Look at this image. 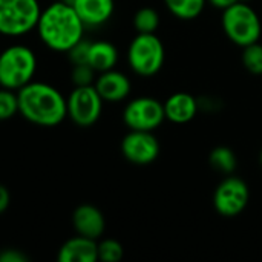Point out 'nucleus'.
<instances>
[{
    "label": "nucleus",
    "mask_w": 262,
    "mask_h": 262,
    "mask_svg": "<svg viewBox=\"0 0 262 262\" xmlns=\"http://www.w3.org/2000/svg\"><path fill=\"white\" fill-rule=\"evenodd\" d=\"M43 45L55 52H68L84 38V23L72 5L58 0L41 9L35 26Z\"/></svg>",
    "instance_id": "nucleus-1"
},
{
    "label": "nucleus",
    "mask_w": 262,
    "mask_h": 262,
    "mask_svg": "<svg viewBox=\"0 0 262 262\" xmlns=\"http://www.w3.org/2000/svg\"><path fill=\"white\" fill-rule=\"evenodd\" d=\"M18 114L32 124L54 127L68 117L66 98L63 94L43 81H31L17 91Z\"/></svg>",
    "instance_id": "nucleus-2"
},
{
    "label": "nucleus",
    "mask_w": 262,
    "mask_h": 262,
    "mask_svg": "<svg viewBox=\"0 0 262 262\" xmlns=\"http://www.w3.org/2000/svg\"><path fill=\"white\" fill-rule=\"evenodd\" d=\"M37 72V57L25 45H11L0 52V88L18 91L32 81Z\"/></svg>",
    "instance_id": "nucleus-3"
},
{
    "label": "nucleus",
    "mask_w": 262,
    "mask_h": 262,
    "mask_svg": "<svg viewBox=\"0 0 262 262\" xmlns=\"http://www.w3.org/2000/svg\"><path fill=\"white\" fill-rule=\"evenodd\" d=\"M221 26L227 38L241 48L256 43L261 38V18L247 2H239L223 9Z\"/></svg>",
    "instance_id": "nucleus-4"
},
{
    "label": "nucleus",
    "mask_w": 262,
    "mask_h": 262,
    "mask_svg": "<svg viewBox=\"0 0 262 262\" xmlns=\"http://www.w3.org/2000/svg\"><path fill=\"white\" fill-rule=\"evenodd\" d=\"M166 60V49L157 34H137L127 48L130 69L140 77L158 74Z\"/></svg>",
    "instance_id": "nucleus-5"
},
{
    "label": "nucleus",
    "mask_w": 262,
    "mask_h": 262,
    "mask_svg": "<svg viewBox=\"0 0 262 262\" xmlns=\"http://www.w3.org/2000/svg\"><path fill=\"white\" fill-rule=\"evenodd\" d=\"M40 12L38 0H0V35L20 37L31 32Z\"/></svg>",
    "instance_id": "nucleus-6"
},
{
    "label": "nucleus",
    "mask_w": 262,
    "mask_h": 262,
    "mask_svg": "<svg viewBox=\"0 0 262 262\" xmlns=\"http://www.w3.org/2000/svg\"><path fill=\"white\" fill-rule=\"evenodd\" d=\"M68 117L80 127L95 124L103 111V98L94 84L75 86L66 98Z\"/></svg>",
    "instance_id": "nucleus-7"
},
{
    "label": "nucleus",
    "mask_w": 262,
    "mask_h": 262,
    "mask_svg": "<svg viewBox=\"0 0 262 262\" xmlns=\"http://www.w3.org/2000/svg\"><path fill=\"white\" fill-rule=\"evenodd\" d=\"M166 120L164 104L152 97H138L129 101L123 111V121L129 130L154 132Z\"/></svg>",
    "instance_id": "nucleus-8"
},
{
    "label": "nucleus",
    "mask_w": 262,
    "mask_h": 262,
    "mask_svg": "<svg viewBox=\"0 0 262 262\" xmlns=\"http://www.w3.org/2000/svg\"><path fill=\"white\" fill-rule=\"evenodd\" d=\"M250 200V190L244 180L238 177L224 178L213 193L215 210L226 218H235L244 212Z\"/></svg>",
    "instance_id": "nucleus-9"
},
{
    "label": "nucleus",
    "mask_w": 262,
    "mask_h": 262,
    "mask_svg": "<svg viewBox=\"0 0 262 262\" xmlns=\"http://www.w3.org/2000/svg\"><path fill=\"white\" fill-rule=\"evenodd\" d=\"M123 157L137 166H147L160 155V143L154 132L149 130H129L121 140Z\"/></svg>",
    "instance_id": "nucleus-10"
},
{
    "label": "nucleus",
    "mask_w": 262,
    "mask_h": 262,
    "mask_svg": "<svg viewBox=\"0 0 262 262\" xmlns=\"http://www.w3.org/2000/svg\"><path fill=\"white\" fill-rule=\"evenodd\" d=\"M94 86L100 94V97L103 98V101H109V103L123 101L124 98H127L132 88L127 75L115 69L100 72L98 77L95 78Z\"/></svg>",
    "instance_id": "nucleus-11"
},
{
    "label": "nucleus",
    "mask_w": 262,
    "mask_h": 262,
    "mask_svg": "<svg viewBox=\"0 0 262 262\" xmlns=\"http://www.w3.org/2000/svg\"><path fill=\"white\" fill-rule=\"evenodd\" d=\"M72 226L77 235L97 241L104 233L106 220L98 207L92 204H81L72 213Z\"/></svg>",
    "instance_id": "nucleus-12"
},
{
    "label": "nucleus",
    "mask_w": 262,
    "mask_h": 262,
    "mask_svg": "<svg viewBox=\"0 0 262 262\" xmlns=\"http://www.w3.org/2000/svg\"><path fill=\"white\" fill-rule=\"evenodd\" d=\"M58 262H95L98 261V243L95 239L77 235L68 239L58 250Z\"/></svg>",
    "instance_id": "nucleus-13"
},
{
    "label": "nucleus",
    "mask_w": 262,
    "mask_h": 262,
    "mask_svg": "<svg viewBox=\"0 0 262 262\" xmlns=\"http://www.w3.org/2000/svg\"><path fill=\"white\" fill-rule=\"evenodd\" d=\"M163 104L166 120L175 124H186L192 121L200 109L198 100L187 92H175Z\"/></svg>",
    "instance_id": "nucleus-14"
},
{
    "label": "nucleus",
    "mask_w": 262,
    "mask_h": 262,
    "mask_svg": "<svg viewBox=\"0 0 262 262\" xmlns=\"http://www.w3.org/2000/svg\"><path fill=\"white\" fill-rule=\"evenodd\" d=\"M74 9L86 28H97L111 20L115 3L114 0H74Z\"/></svg>",
    "instance_id": "nucleus-15"
},
{
    "label": "nucleus",
    "mask_w": 262,
    "mask_h": 262,
    "mask_svg": "<svg viewBox=\"0 0 262 262\" xmlns=\"http://www.w3.org/2000/svg\"><path fill=\"white\" fill-rule=\"evenodd\" d=\"M118 61V51L117 48L106 40L91 41L88 64L95 69L97 74L114 69Z\"/></svg>",
    "instance_id": "nucleus-16"
},
{
    "label": "nucleus",
    "mask_w": 262,
    "mask_h": 262,
    "mask_svg": "<svg viewBox=\"0 0 262 262\" xmlns=\"http://www.w3.org/2000/svg\"><path fill=\"white\" fill-rule=\"evenodd\" d=\"M207 0H164L169 12L180 20H193L201 15Z\"/></svg>",
    "instance_id": "nucleus-17"
},
{
    "label": "nucleus",
    "mask_w": 262,
    "mask_h": 262,
    "mask_svg": "<svg viewBox=\"0 0 262 262\" xmlns=\"http://www.w3.org/2000/svg\"><path fill=\"white\" fill-rule=\"evenodd\" d=\"M209 163L215 170H218L220 173H224V175H232L238 166L235 152L227 146H218V147L212 149V152L209 155Z\"/></svg>",
    "instance_id": "nucleus-18"
},
{
    "label": "nucleus",
    "mask_w": 262,
    "mask_h": 262,
    "mask_svg": "<svg viewBox=\"0 0 262 262\" xmlns=\"http://www.w3.org/2000/svg\"><path fill=\"white\" fill-rule=\"evenodd\" d=\"M160 26V14L154 8H140L134 15V28L137 34H155Z\"/></svg>",
    "instance_id": "nucleus-19"
},
{
    "label": "nucleus",
    "mask_w": 262,
    "mask_h": 262,
    "mask_svg": "<svg viewBox=\"0 0 262 262\" xmlns=\"http://www.w3.org/2000/svg\"><path fill=\"white\" fill-rule=\"evenodd\" d=\"M243 66L253 75H262V45L259 41L243 48Z\"/></svg>",
    "instance_id": "nucleus-20"
},
{
    "label": "nucleus",
    "mask_w": 262,
    "mask_h": 262,
    "mask_svg": "<svg viewBox=\"0 0 262 262\" xmlns=\"http://www.w3.org/2000/svg\"><path fill=\"white\" fill-rule=\"evenodd\" d=\"M124 256V249L117 239H103L98 243V261L118 262Z\"/></svg>",
    "instance_id": "nucleus-21"
},
{
    "label": "nucleus",
    "mask_w": 262,
    "mask_h": 262,
    "mask_svg": "<svg viewBox=\"0 0 262 262\" xmlns=\"http://www.w3.org/2000/svg\"><path fill=\"white\" fill-rule=\"evenodd\" d=\"M17 112H18L17 92L0 88V121H6L12 118Z\"/></svg>",
    "instance_id": "nucleus-22"
},
{
    "label": "nucleus",
    "mask_w": 262,
    "mask_h": 262,
    "mask_svg": "<svg viewBox=\"0 0 262 262\" xmlns=\"http://www.w3.org/2000/svg\"><path fill=\"white\" fill-rule=\"evenodd\" d=\"M95 69L89 66L88 63L84 64H74L72 72H71V80L74 86H89L95 83Z\"/></svg>",
    "instance_id": "nucleus-23"
},
{
    "label": "nucleus",
    "mask_w": 262,
    "mask_h": 262,
    "mask_svg": "<svg viewBox=\"0 0 262 262\" xmlns=\"http://www.w3.org/2000/svg\"><path fill=\"white\" fill-rule=\"evenodd\" d=\"M89 49H91V41L86 40V38H81L66 54H68L72 64H84V63H88Z\"/></svg>",
    "instance_id": "nucleus-24"
},
{
    "label": "nucleus",
    "mask_w": 262,
    "mask_h": 262,
    "mask_svg": "<svg viewBox=\"0 0 262 262\" xmlns=\"http://www.w3.org/2000/svg\"><path fill=\"white\" fill-rule=\"evenodd\" d=\"M29 258L17 249H5L0 252V262H28Z\"/></svg>",
    "instance_id": "nucleus-25"
},
{
    "label": "nucleus",
    "mask_w": 262,
    "mask_h": 262,
    "mask_svg": "<svg viewBox=\"0 0 262 262\" xmlns=\"http://www.w3.org/2000/svg\"><path fill=\"white\" fill-rule=\"evenodd\" d=\"M9 204H11V193L6 186L0 184V215L8 210Z\"/></svg>",
    "instance_id": "nucleus-26"
},
{
    "label": "nucleus",
    "mask_w": 262,
    "mask_h": 262,
    "mask_svg": "<svg viewBox=\"0 0 262 262\" xmlns=\"http://www.w3.org/2000/svg\"><path fill=\"white\" fill-rule=\"evenodd\" d=\"M239 2H246V0H207V3H210L212 6H215L221 11L235 5V3H239Z\"/></svg>",
    "instance_id": "nucleus-27"
},
{
    "label": "nucleus",
    "mask_w": 262,
    "mask_h": 262,
    "mask_svg": "<svg viewBox=\"0 0 262 262\" xmlns=\"http://www.w3.org/2000/svg\"><path fill=\"white\" fill-rule=\"evenodd\" d=\"M259 164H261V167H262V149H261V154H259Z\"/></svg>",
    "instance_id": "nucleus-28"
}]
</instances>
